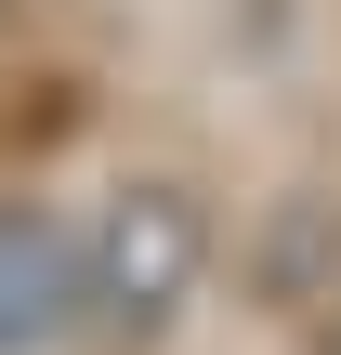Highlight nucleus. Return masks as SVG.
<instances>
[{"label":"nucleus","mask_w":341,"mask_h":355,"mask_svg":"<svg viewBox=\"0 0 341 355\" xmlns=\"http://www.w3.org/2000/svg\"><path fill=\"white\" fill-rule=\"evenodd\" d=\"M79 277H92V316H118V329H145V316H171L184 303V277H197V211L184 198H118L92 237H79Z\"/></svg>","instance_id":"f257e3e1"},{"label":"nucleus","mask_w":341,"mask_h":355,"mask_svg":"<svg viewBox=\"0 0 341 355\" xmlns=\"http://www.w3.org/2000/svg\"><path fill=\"white\" fill-rule=\"evenodd\" d=\"M92 316V277H79V224L53 211H0V355H39Z\"/></svg>","instance_id":"f03ea898"}]
</instances>
